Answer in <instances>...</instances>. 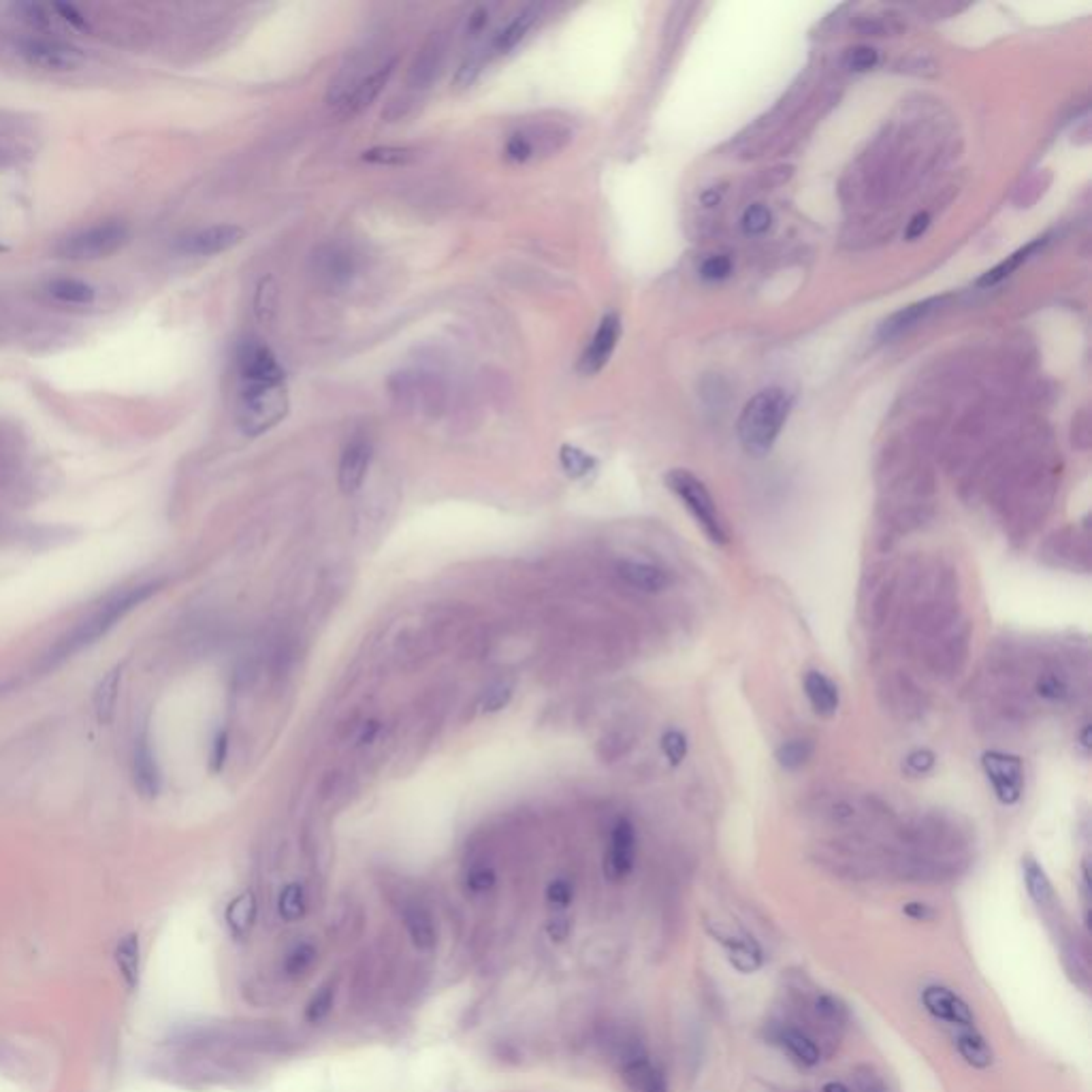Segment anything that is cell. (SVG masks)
I'll list each match as a JSON object with an SVG mask.
<instances>
[{
	"label": "cell",
	"instance_id": "6da1fadb",
	"mask_svg": "<svg viewBox=\"0 0 1092 1092\" xmlns=\"http://www.w3.org/2000/svg\"><path fill=\"white\" fill-rule=\"evenodd\" d=\"M156 587L158 585L152 583L137 585L107 597L96 611L88 615L84 621H79L75 628L71 630V634H67V637L48 653L46 659H43V668L58 666L60 661H67L71 659V656H75V653H79L82 649L91 647V644H94L98 638L105 637L115 623L122 621L132 608L139 606L141 602H146L152 594H156Z\"/></svg>",
	"mask_w": 1092,
	"mask_h": 1092
},
{
	"label": "cell",
	"instance_id": "7a4b0ae2",
	"mask_svg": "<svg viewBox=\"0 0 1092 1092\" xmlns=\"http://www.w3.org/2000/svg\"><path fill=\"white\" fill-rule=\"evenodd\" d=\"M790 395L781 389H764L747 401L738 418V440L749 455L762 456L773 449L790 415Z\"/></svg>",
	"mask_w": 1092,
	"mask_h": 1092
},
{
	"label": "cell",
	"instance_id": "3957f363",
	"mask_svg": "<svg viewBox=\"0 0 1092 1092\" xmlns=\"http://www.w3.org/2000/svg\"><path fill=\"white\" fill-rule=\"evenodd\" d=\"M289 412L286 380L261 382L241 380L237 401V423L246 435H261L275 427Z\"/></svg>",
	"mask_w": 1092,
	"mask_h": 1092
},
{
	"label": "cell",
	"instance_id": "277c9868",
	"mask_svg": "<svg viewBox=\"0 0 1092 1092\" xmlns=\"http://www.w3.org/2000/svg\"><path fill=\"white\" fill-rule=\"evenodd\" d=\"M664 480L668 489L683 501V506L689 510V515L694 516V521L700 525V530L704 532L706 538L718 546L728 544L726 525H723L719 510L715 506V501L709 494V489L704 487V482L687 470L668 472Z\"/></svg>",
	"mask_w": 1092,
	"mask_h": 1092
},
{
	"label": "cell",
	"instance_id": "5b68a950",
	"mask_svg": "<svg viewBox=\"0 0 1092 1092\" xmlns=\"http://www.w3.org/2000/svg\"><path fill=\"white\" fill-rule=\"evenodd\" d=\"M395 67H397V60L391 58L387 62H382V65L374 67L370 73H365L361 77H353L351 82H346L342 88H334V91L329 92L331 105H335L342 115L361 113L384 91V86L389 84V79L393 75V71H395Z\"/></svg>",
	"mask_w": 1092,
	"mask_h": 1092
},
{
	"label": "cell",
	"instance_id": "8992f818",
	"mask_svg": "<svg viewBox=\"0 0 1092 1092\" xmlns=\"http://www.w3.org/2000/svg\"><path fill=\"white\" fill-rule=\"evenodd\" d=\"M129 239V229L122 222H105L62 241L58 254L69 261H96L110 256Z\"/></svg>",
	"mask_w": 1092,
	"mask_h": 1092
},
{
	"label": "cell",
	"instance_id": "52a82bcc",
	"mask_svg": "<svg viewBox=\"0 0 1092 1092\" xmlns=\"http://www.w3.org/2000/svg\"><path fill=\"white\" fill-rule=\"evenodd\" d=\"M22 58L34 69L53 71V73H67L77 71L86 62L84 51L62 41L48 39H29L20 46Z\"/></svg>",
	"mask_w": 1092,
	"mask_h": 1092
},
{
	"label": "cell",
	"instance_id": "ba28073f",
	"mask_svg": "<svg viewBox=\"0 0 1092 1092\" xmlns=\"http://www.w3.org/2000/svg\"><path fill=\"white\" fill-rule=\"evenodd\" d=\"M983 773L995 787L997 799L1002 804H1016L1024 792V768L1020 758L1001 754V751H988L981 758Z\"/></svg>",
	"mask_w": 1092,
	"mask_h": 1092
},
{
	"label": "cell",
	"instance_id": "9c48e42d",
	"mask_svg": "<svg viewBox=\"0 0 1092 1092\" xmlns=\"http://www.w3.org/2000/svg\"><path fill=\"white\" fill-rule=\"evenodd\" d=\"M920 1001L935 1020H941V1022H947L956 1028L975 1026V1014L969 1007V1002L962 997H958L950 988L933 983V986H926L921 990Z\"/></svg>",
	"mask_w": 1092,
	"mask_h": 1092
},
{
	"label": "cell",
	"instance_id": "30bf717a",
	"mask_svg": "<svg viewBox=\"0 0 1092 1092\" xmlns=\"http://www.w3.org/2000/svg\"><path fill=\"white\" fill-rule=\"evenodd\" d=\"M634 862H637V832H634L632 821L619 819L611 832V843H608L604 860L608 880H625L632 873Z\"/></svg>",
	"mask_w": 1092,
	"mask_h": 1092
},
{
	"label": "cell",
	"instance_id": "8fae6325",
	"mask_svg": "<svg viewBox=\"0 0 1092 1092\" xmlns=\"http://www.w3.org/2000/svg\"><path fill=\"white\" fill-rule=\"evenodd\" d=\"M244 235V229L237 225H216L184 237L177 248H180V253L191 256H213L241 244Z\"/></svg>",
	"mask_w": 1092,
	"mask_h": 1092
},
{
	"label": "cell",
	"instance_id": "7c38bea8",
	"mask_svg": "<svg viewBox=\"0 0 1092 1092\" xmlns=\"http://www.w3.org/2000/svg\"><path fill=\"white\" fill-rule=\"evenodd\" d=\"M370 463H372L370 437L363 434L353 435L342 453V459H339V472H337L339 489L348 495L359 491L367 472H370Z\"/></svg>",
	"mask_w": 1092,
	"mask_h": 1092
},
{
	"label": "cell",
	"instance_id": "4fadbf2b",
	"mask_svg": "<svg viewBox=\"0 0 1092 1092\" xmlns=\"http://www.w3.org/2000/svg\"><path fill=\"white\" fill-rule=\"evenodd\" d=\"M619 335H621V320L615 312H611V314H606L599 320L594 339L589 342L583 356H580L578 363L580 374L594 375L597 372H602L617 348V342H619Z\"/></svg>",
	"mask_w": 1092,
	"mask_h": 1092
},
{
	"label": "cell",
	"instance_id": "5bb4252c",
	"mask_svg": "<svg viewBox=\"0 0 1092 1092\" xmlns=\"http://www.w3.org/2000/svg\"><path fill=\"white\" fill-rule=\"evenodd\" d=\"M239 378L241 380H261V382H280L286 380L282 365L277 363L275 354L258 339H250L239 348L237 354Z\"/></svg>",
	"mask_w": 1092,
	"mask_h": 1092
},
{
	"label": "cell",
	"instance_id": "9a60e30c",
	"mask_svg": "<svg viewBox=\"0 0 1092 1092\" xmlns=\"http://www.w3.org/2000/svg\"><path fill=\"white\" fill-rule=\"evenodd\" d=\"M617 575L625 585L638 589L642 594H659L673 583L668 570L647 561H621L617 566Z\"/></svg>",
	"mask_w": 1092,
	"mask_h": 1092
},
{
	"label": "cell",
	"instance_id": "2e32d148",
	"mask_svg": "<svg viewBox=\"0 0 1092 1092\" xmlns=\"http://www.w3.org/2000/svg\"><path fill=\"white\" fill-rule=\"evenodd\" d=\"M771 1040L773 1043L781 1047L783 1052L790 1054L796 1062H800L802 1067H816L821 1061L818 1043L813 1041L807 1033L800 1031V1028L790 1024H775L771 1028Z\"/></svg>",
	"mask_w": 1092,
	"mask_h": 1092
},
{
	"label": "cell",
	"instance_id": "e0dca14e",
	"mask_svg": "<svg viewBox=\"0 0 1092 1092\" xmlns=\"http://www.w3.org/2000/svg\"><path fill=\"white\" fill-rule=\"evenodd\" d=\"M132 777H135V787L141 796H146V799H156L160 792V783H163V777H160L156 756L154 751H152L146 734L137 738L135 754H132Z\"/></svg>",
	"mask_w": 1092,
	"mask_h": 1092
},
{
	"label": "cell",
	"instance_id": "ac0fdd59",
	"mask_svg": "<svg viewBox=\"0 0 1092 1092\" xmlns=\"http://www.w3.org/2000/svg\"><path fill=\"white\" fill-rule=\"evenodd\" d=\"M401 921H404L410 941L418 950H434L437 943V926L432 911L416 900H408L401 907Z\"/></svg>",
	"mask_w": 1092,
	"mask_h": 1092
},
{
	"label": "cell",
	"instance_id": "d6986e66",
	"mask_svg": "<svg viewBox=\"0 0 1092 1092\" xmlns=\"http://www.w3.org/2000/svg\"><path fill=\"white\" fill-rule=\"evenodd\" d=\"M945 301H947V297H933V299H926V301L911 303V306L894 312V314L881 325L880 335L883 339H894V337L902 335L905 331L913 329L918 325V322L924 320L928 314H933V312Z\"/></svg>",
	"mask_w": 1092,
	"mask_h": 1092
},
{
	"label": "cell",
	"instance_id": "ffe728a7",
	"mask_svg": "<svg viewBox=\"0 0 1092 1092\" xmlns=\"http://www.w3.org/2000/svg\"><path fill=\"white\" fill-rule=\"evenodd\" d=\"M804 694H807L813 711H816L819 718H832V715L839 711L840 704L839 687L823 673H818V670L807 673V677H804Z\"/></svg>",
	"mask_w": 1092,
	"mask_h": 1092
},
{
	"label": "cell",
	"instance_id": "44dd1931",
	"mask_svg": "<svg viewBox=\"0 0 1092 1092\" xmlns=\"http://www.w3.org/2000/svg\"><path fill=\"white\" fill-rule=\"evenodd\" d=\"M954 1043H956L958 1054L962 1056V1061L966 1064H971L973 1069H988L990 1064L995 1062V1052H992V1045L975 1026L958 1028V1033L954 1037Z\"/></svg>",
	"mask_w": 1092,
	"mask_h": 1092
},
{
	"label": "cell",
	"instance_id": "7402d4cb",
	"mask_svg": "<svg viewBox=\"0 0 1092 1092\" xmlns=\"http://www.w3.org/2000/svg\"><path fill=\"white\" fill-rule=\"evenodd\" d=\"M719 941L726 945L728 950V961L734 966V969L740 971V973H756L759 966L764 962V954H762V947L758 945V941L754 937L749 935H730V937H719Z\"/></svg>",
	"mask_w": 1092,
	"mask_h": 1092
},
{
	"label": "cell",
	"instance_id": "603a6c76",
	"mask_svg": "<svg viewBox=\"0 0 1092 1092\" xmlns=\"http://www.w3.org/2000/svg\"><path fill=\"white\" fill-rule=\"evenodd\" d=\"M540 9L538 7H527L523 9L521 13H518L513 22H510L504 30H499L494 41H491V51L494 53H508L510 50H515L518 43L525 39V34L530 32V29L536 22V17H538Z\"/></svg>",
	"mask_w": 1092,
	"mask_h": 1092
},
{
	"label": "cell",
	"instance_id": "cb8c5ba5",
	"mask_svg": "<svg viewBox=\"0 0 1092 1092\" xmlns=\"http://www.w3.org/2000/svg\"><path fill=\"white\" fill-rule=\"evenodd\" d=\"M120 683H122V666H115L101 678V683L96 685L94 711L96 719L101 723H110L113 718L115 704H118L120 698Z\"/></svg>",
	"mask_w": 1092,
	"mask_h": 1092
},
{
	"label": "cell",
	"instance_id": "d4e9b609",
	"mask_svg": "<svg viewBox=\"0 0 1092 1092\" xmlns=\"http://www.w3.org/2000/svg\"><path fill=\"white\" fill-rule=\"evenodd\" d=\"M1022 875H1024L1028 897L1033 899L1035 905L1041 907V909L1052 907L1054 905V888H1052V881L1047 880V875L1041 868V864L1033 860V858H1024Z\"/></svg>",
	"mask_w": 1092,
	"mask_h": 1092
},
{
	"label": "cell",
	"instance_id": "484cf974",
	"mask_svg": "<svg viewBox=\"0 0 1092 1092\" xmlns=\"http://www.w3.org/2000/svg\"><path fill=\"white\" fill-rule=\"evenodd\" d=\"M1045 241H1047V237H1040V239L1031 241V244H1026L1024 248H1020L1018 253L1007 256L1005 261L999 263L997 267H992L990 272L983 273V275L980 277V280H978V284H980V286H992V284H999L1001 280H1005V277L1014 273L1020 265L1026 263L1028 258H1031V256L1037 253V250H1041V248L1045 246Z\"/></svg>",
	"mask_w": 1092,
	"mask_h": 1092
},
{
	"label": "cell",
	"instance_id": "4316f807",
	"mask_svg": "<svg viewBox=\"0 0 1092 1092\" xmlns=\"http://www.w3.org/2000/svg\"><path fill=\"white\" fill-rule=\"evenodd\" d=\"M256 918V900L253 892H244L231 902L227 909V924L235 937H244L250 933Z\"/></svg>",
	"mask_w": 1092,
	"mask_h": 1092
},
{
	"label": "cell",
	"instance_id": "83f0119b",
	"mask_svg": "<svg viewBox=\"0 0 1092 1092\" xmlns=\"http://www.w3.org/2000/svg\"><path fill=\"white\" fill-rule=\"evenodd\" d=\"M115 962H118V969L122 973V978L127 980L129 986L131 988L135 986V983L139 981V971H141L139 937L129 935V937L122 939V941L118 943V950H115Z\"/></svg>",
	"mask_w": 1092,
	"mask_h": 1092
},
{
	"label": "cell",
	"instance_id": "f1b7e54d",
	"mask_svg": "<svg viewBox=\"0 0 1092 1092\" xmlns=\"http://www.w3.org/2000/svg\"><path fill=\"white\" fill-rule=\"evenodd\" d=\"M48 291L53 299L62 303H77V306H88L92 303L96 293L91 284L71 280V277H60V280H51L48 284Z\"/></svg>",
	"mask_w": 1092,
	"mask_h": 1092
},
{
	"label": "cell",
	"instance_id": "f546056e",
	"mask_svg": "<svg viewBox=\"0 0 1092 1092\" xmlns=\"http://www.w3.org/2000/svg\"><path fill=\"white\" fill-rule=\"evenodd\" d=\"M353 272H354L353 254L344 253V250L329 248L327 253L320 256V273L325 275L329 282H334V284L348 282L351 280Z\"/></svg>",
	"mask_w": 1092,
	"mask_h": 1092
},
{
	"label": "cell",
	"instance_id": "4dcf8cb0",
	"mask_svg": "<svg viewBox=\"0 0 1092 1092\" xmlns=\"http://www.w3.org/2000/svg\"><path fill=\"white\" fill-rule=\"evenodd\" d=\"M813 756V742L807 738H792L777 749V762L785 771H799Z\"/></svg>",
	"mask_w": 1092,
	"mask_h": 1092
},
{
	"label": "cell",
	"instance_id": "1f68e13d",
	"mask_svg": "<svg viewBox=\"0 0 1092 1092\" xmlns=\"http://www.w3.org/2000/svg\"><path fill=\"white\" fill-rule=\"evenodd\" d=\"M559 463L570 478H583L596 468L594 456L572 444H563L559 449Z\"/></svg>",
	"mask_w": 1092,
	"mask_h": 1092
},
{
	"label": "cell",
	"instance_id": "d6a6232c",
	"mask_svg": "<svg viewBox=\"0 0 1092 1092\" xmlns=\"http://www.w3.org/2000/svg\"><path fill=\"white\" fill-rule=\"evenodd\" d=\"M365 163L372 165H384V167H399L408 165L416 158V152L412 148H397V146H380L363 152L361 156Z\"/></svg>",
	"mask_w": 1092,
	"mask_h": 1092
},
{
	"label": "cell",
	"instance_id": "836d02e7",
	"mask_svg": "<svg viewBox=\"0 0 1092 1092\" xmlns=\"http://www.w3.org/2000/svg\"><path fill=\"white\" fill-rule=\"evenodd\" d=\"M813 1009H816L819 1020L828 1022L830 1026H843L849 1020L845 1002L835 995H828V992H821V995L816 997V1001H813Z\"/></svg>",
	"mask_w": 1092,
	"mask_h": 1092
},
{
	"label": "cell",
	"instance_id": "e575fe53",
	"mask_svg": "<svg viewBox=\"0 0 1092 1092\" xmlns=\"http://www.w3.org/2000/svg\"><path fill=\"white\" fill-rule=\"evenodd\" d=\"M277 911L286 921H297L306 913V892L299 883H289L280 892V900H277Z\"/></svg>",
	"mask_w": 1092,
	"mask_h": 1092
},
{
	"label": "cell",
	"instance_id": "d590c367",
	"mask_svg": "<svg viewBox=\"0 0 1092 1092\" xmlns=\"http://www.w3.org/2000/svg\"><path fill=\"white\" fill-rule=\"evenodd\" d=\"M334 1002H335V983L334 980L322 983V986L316 990V995L310 999V1002L306 1005V1020L310 1024H318L325 1020L331 1009H334Z\"/></svg>",
	"mask_w": 1092,
	"mask_h": 1092
},
{
	"label": "cell",
	"instance_id": "8d00e7d4",
	"mask_svg": "<svg viewBox=\"0 0 1092 1092\" xmlns=\"http://www.w3.org/2000/svg\"><path fill=\"white\" fill-rule=\"evenodd\" d=\"M440 58H442V46L440 41L434 39L429 46L420 53V58L416 60V67L412 71V75H415L416 84H427L432 82L437 67H440Z\"/></svg>",
	"mask_w": 1092,
	"mask_h": 1092
},
{
	"label": "cell",
	"instance_id": "74e56055",
	"mask_svg": "<svg viewBox=\"0 0 1092 1092\" xmlns=\"http://www.w3.org/2000/svg\"><path fill=\"white\" fill-rule=\"evenodd\" d=\"M316 961V950L314 945L310 943H299L294 945L293 950L286 954L284 958V971L291 975V978H297V975L306 973L312 964Z\"/></svg>",
	"mask_w": 1092,
	"mask_h": 1092
},
{
	"label": "cell",
	"instance_id": "f35d334b",
	"mask_svg": "<svg viewBox=\"0 0 1092 1092\" xmlns=\"http://www.w3.org/2000/svg\"><path fill=\"white\" fill-rule=\"evenodd\" d=\"M13 13L17 15V20L29 24L34 30H46L51 24L48 9L37 3H17L13 5Z\"/></svg>",
	"mask_w": 1092,
	"mask_h": 1092
},
{
	"label": "cell",
	"instance_id": "ab89813d",
	"mask_svg": "<svg viewBox=\"0 0 1092 1092\" xmlns=\"http://www.w3.org/2000/svg\"><path fill=\"white\" fill-rule=\"evenodd\" d=\"M687 737L683 732L678 730H668L664 737H661V751H664L666 759L670 762V766H678L683 764V759L687 758Z\"/></svg>",
	"mask_w": 1092,
	"mask_h": 1092
},
{
	"label": "cell",
	"instance_id": "60d3db41",
	"mask_svg": "<svg viewBox=\"0 0 1092 1092\" xmlns=\"http://www.w3.org/2000/svg\"><path fill=\"white\" fill-rule=\"evenodd\" d=\"M771 222L773 216L764 205H751V208H747L745 213H742V231H745L747 235H762V233L771 227Z\"/></svg>",
	"mask_w": 1092,
	"mask_h": 1092
},
{
	"label": "cell",
	"instance_id": "b9f144b4",
	"mask_svg": "<svg viewBox=\"0 0 1092 1092\" xmlns=\"http://www.w3.org/2000/svg\"><path fill=\"white\" fill-rule=\"evenodd\" d=\"M275 303H277V289H275V282L272 277H267V280L261 282L258 286V293H256V314L263 322H267L272 318L273 310H275Z\"/></svg>",
	"mask_w": 1092,
	"mask_h": 1092
},
{
	"label": "cell",
	"instance_id": "7bdbcfd3",
	"mask_svg": "<svg viewBox=\"0 0 1092 1092\" xmlns=\"http://www.w3.org/2000/svg\"><path fill=\"white\" fill-rule=\"evenodd\" d=\"M534 156V141L525 132H516L506 143V158L510 163H525Z\"/></svg>",
	"mask_w": 1092,
	"mask_h": 1092
},
{
	"label": "cell",
	"instance_id": "ee69618b",
	"mask_svg": "<svg viewBox=\"0 0 1092 1092\" xmlns=\"http://www.w3.org/2000/svg\"><path fill=\"white\" fill-rule=\"evenodd\" d=\"M510 700H513V685L499 683L489 689L485 700H482V709H485V713H497L508 706Z\"/></svg>",
	"mask_w": 1092,
	"mask_h": 1092
},
{
	"label": "cell",
	"instance_id": "f6af8a7d",
	"mask_svg": "<svg viewBox=\"0 0 1092 1092\" xmlns=\"http://www.w3.org/2000/svg\"><path fill=\"white\" fill-rule=\"evenodd\" d=\"M572 899H575V890H572V885L566 880H555L546 888V900H549L551 907L566 909Z\"/></svg>",
	"mask_w": 1092,
	"mask_h": 1092
},
{
	"label": "cell",
	"instance_id": "bcb514c9",
	"mask_svg": "<svg viewBox=\"0 0 1092 1092\" xmlns=\"http://www.w3.org/2000/svg\"><path fill=\"white\" fill-rule=\"evenodd\" d=\"M495 881H497V875H495L494 868L482 866V868H474V871L468 875V881H465V883H468V890H470V892H474V894H485V892H489L491 888H494Z\"/></svg>",
	"mask_w": 1092,
	"mask_h": 1092
},
{
	"label": "cell",
	"instance_id": "7dc6e473",
	"mask_svg": "<svg viewBox=\"0 0 1092 1092\" xmlns=\"http://www.w3.org/2000/svg\"><path fill=\"white\" fill-rule=\"evenodd\" d=\"M700 273L704 280H723L732 273V261L728 256H709L700 267Z\"/></svg>",
	"mask_w": 1092,
	"mask_h": 1092
},
{
	"label": "cell",
	"instance_id": "c3c4849f",
	"mask_svg": "<svg viewBox=\"0 0 1092 1092\" xmlns=\"http://www.w3.org/2000/svg\"><path fill=\"white\" fill-rule=\"evenodd\" d=\"M877 60H880L877 51L873 48H866V46L849 50L847 58H845L847 67L854 69V71H871L877 65Z\"/></svg>",
	"mask_w": 1092,
	"mask_h": 1092
},
{
	"label": "cell",
	"instance_id": "681fc988",
	"mask_svg": "<svg viewBox=\"0 0 1092 1092\" xmlns=\"http://www.w3.org/2000/svg\"><path fill=\"white\" fill-rule=\"evenodd\" d=\"M1037 694L1050 702H1059L1067 696V685H1064L1062 678H1059L1056 675H1045L1041 681L1037 683Z\"/></svg>",
	"mask_w": 1092,
	"mask_h": 1092
},
{
	"label": "cell",
	"instance_id": "f907efd6",
	"mask_svg": "<svg viewBox=\"0 0 1092 1092\" xmlns=\"http://www.w3.org/2000/svg\"><path fill=\"white\" fill-rule=\"evenodd\" d=\"M905 764H907V771L911 775H916V777L926 775L930 768L935 766V756L930 754L928 749H918V751H913V754L907 756Z\"/></svg>",
	"mask_w": 1092,
	"mask_h": 1092
},
{
	"label": "cell",
	"instance_id": "816d5d0a",
	"mask_svg": "<svg viewBox=\"0 0 1092 1092\" xmlns=\"http://www.w3.org/2000/svg\"><path fill=\"white\" fill-rule=\"evenodd\" d=\"M53 9H56L62 20L69 22L71 26H75V29H79V30H88V20H86V17H84L82 13L77 11V9H75L73 5L56 3V5H53Z\"/></svg>",
	"mask_w": 1092,
	"mask_h": 1092
},
{
	"label": "cell",
	"instance_id": "f5cc1de1",
	"mask_svg": "<svg viewBox=\"0 0 1092 1092\" xmlns=\"http://www.w3.org/2000/svg\"><path fill=\"white\" fill-rule=\"evenodd\" d=\"M902 913H905L907 918L916 920V921H930V920H935V916H937V911L933 907L926 905V902H918V900L907 902V905L902 907Z\"/></svg>",
	"mask_w": 1092,
	"mask_h": 1092
},
{
	"label": "cell",
	"instance_id": "db71d44e",
	"mask_svg": "<svg viewBox=\"0 0 1092 1092\" xmlns=\"http://www.w3.org/2000/svg\"><path fill=\"white\" fill-rule=\"evenodd\" d=\"M227 751H229V737H227V732H220L218 738L213 740V747H212V768L213 771H220L222 764H225Z\"/></svg>",
	"mask_w": 1092,
	"mask_h": 1092
},
{
	"label": "cell",
	"instance_id": "11a10c76",
	"mask_svg": "<svg viewBox=\"0 0 1092 1092\" xmlns=\"http://www.w3.org/2000/svg\"><path fill=\"white\" fill-rule=\"evenodd\" d=\"M638 1092H670L666 1073L656 1064V1067H653V1071H651V1076L647 1078V1082H644Z\"/></svg>",
	"mask_w": 1092,
	"mask_h": 1092
},
{
	"label": "cell",
	"instance_id": "9f6ffc18",
	"mask_svg": "<svg viewBox=\"0 0 1092 1092\" xmlns=\"http://www.w3.org/2000/svg\"><path fill=\"white\" fill-rule=\"evenodd\" d=\"M930 227V216L926 212H920L916 216L911 218V222L907 225V239H918L926 233V229Z\"/></svg>",
	"mask_w": 1092,
	"mask_h": 1092
},
{
	"label": "cell",
	"instance_id": "6f0895ef",
	"mask_svg": "<svg viewBox=\"0 0 1092 1092\" xmlns=\"http://www.w3.org/2000/svg\"><path fill=\"white\" fill-rule=\"evenodd\" d=\"M858 1092H885L883 1082L873 1071H864L858 1076Z\"/></svg>",
	"mask_w": 1092,
	"mask_h": 1092
},
{
	"label": "cell",
	"instance_id": "680465c9",
	"mask_svg": "<svg viewBox=\"0 0 1092 1092\" xmlns=\"http://www.w3.org/2000/svg\"><path fill=\"white\" fill-rule=\"evenodd\" d=\"M821 1092H852V1090H849L843 1082H828V1084H823Z\"/></svg>",
	"mask_w": 1092,
	"mask_h": 1092
},
{
	"label": "cell",
	"instance_id": "91938a15",
	"mask_svg": "<svg viewBox=\"0 0 1092 1092\" xmlns=\"http://www.w3.org/2000/svg\"><path fill=\"white\" fill-rule=\"evenodd\" d=\"M1080 747H1082V751H1084V756H1088V751H1090V728L1088 726L1080 734Z\"/></svg>",
	"mask_w": 1092,
	"mask_h": 1092
},
{
	"label": "cell",
	"instance_id": "94428289",
	"mask_svg": "<svg viewBox=\"0 0 1092 1092\" xmlns=\"http://www.w3.org/2000/svg\"><path fill=\"white\" fill-rule=\"evenodd\" d=\"M375 732H378V723H375V721L367 723V728H363V737H361V742H370V740L374 738V734H375Z\"/></svg>",
	"mask_w": 1092,
	"mask_h": 1092
},
{
	"label": "cell",
	"instance_id": "6125c7cd",
	"mask_svg": "<svg viewBox=\"0 0 1092 1092\" xmlns=\"http://www.w3.org/2000/svg\"><path fill=\"white\" fill-rule=\"evenodd\" d=\"M5 250H7L5 246H0V253H5Z\"/></svg>",
	"mask_w": 1092,
	"mask_h": 1092
},
{
	"label": "cell",
	"instance_id": "be15d7a7",
	"mask_svg": "<svg viewBox=\"0 0 1092 1092\" xmlns=\"http://www.w3.org/2000/svg\"><path fill=\"white\" fill-rule=\"evenodd\" d=\"M0 156H3V154H0Z\"/></svg>",
	"mask_w": 1092,
	"mask_h": 1092
}]
</instances>
